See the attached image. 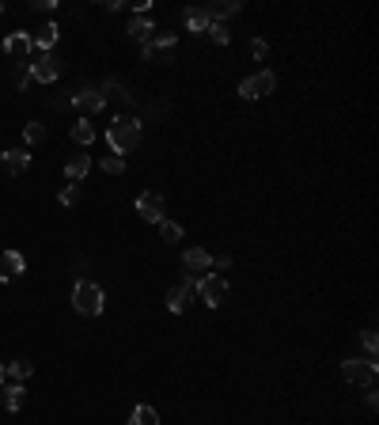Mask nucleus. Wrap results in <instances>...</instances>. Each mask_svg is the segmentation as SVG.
Returning a JSON list of instances; mask_svg holds the SVG:
<instances>
[{"label":"nucleus","mask_w":379,"mask_h":425,"mask_svg":"<svg viewBox=\"0 0 379 425\" xmlns=\"http://www.w3.org/2000/svg\"><path fill=\"white\" fill-rule=\"evenodd\" d=\"M57 38H61V27H57V23H46V27H38L35 35H31V46H38L42 53H53Z\"/></svg>","instance_id":"nucleus-14"},{"label":"nucleus","mask_w":379,"mask_h":425,"mask_svg":"<svg viewBox=\"0 0 379 425\" xmlns=\"http://www.w3.org/2000/svg\"><path fill=\"white\" fill-rule=\"evenodd\" d=\"M23 402H27V391H23V384H8V387H4V407L12 410V414H19V410H23Z\"/></svg>","instance_id":"nucleus-18"},{"label":"nucleus","mask_w":379,"mask_h":425,"mask_svg":"<svg viewBox=\"0 0 379 425\" xmlns=\"http://www.w3.org/2000/svg\"><path fill=\"white\" fill-rule=\"evenodd\" d=\"M209 266H213V255H209L205 247H190L186 255H182V270H186V277H197V274H205Z\"/></svg>","instance_id":"nucleus-9"},{"label":"nucleus","mask_w":379,"mask_h":425,"mask_svg":"<svg viewBox=\"0 0 379 425\" xmlns=\"http://www.w3.org/2000/svg\"><path fill=\"white\" fill-rule=\"evenodd\" d=\"M0 16H4V4H0Z\"/></svg>","instance_id":"nucleus-32"},{"label":"nucleus","mask_w":379,"mask_h":425,"mask_svg":"<svg viewBox=\"0 0 379 425\" xmlns=\"http://www.w3.org/2000/svg\"><path fill=\"white\" fill-rule=\"evenodd\" d=\"M375 372H379V368H375V361H368V357H364V361H356V357L341 361V376L349 380V384H364V387H372V384H375Z\"/></svg>","instance_id":"nucleus-5"},{"label":"nucleus","mask_w":379,"mask_h":425,"mask_svg":"<svg viewBox=\"0 0 379 425\" xmlns=\"http://www.w3.org/2000/svg\"><path fill=\"white\" fill-rule=\"evenodd\" d=\"M87 171H92V156H87V152H76V156H69V163H65V175H69V182H84Z\"/></svg>","instance_id":"nucleus-15"},{"label":"nucleus","mask_w":379,"mask_h":425,"mask_svg":"<svg viewBox=\"0 0 379 425\" xmlns=\"http://www.w3.org/2000/svg\"><path fill=\"white\" fill-rule=\"evenodd\" d=\"M99 167H103L106 175H121V171H126V156H114V152H110V156H103Z\"/></svg>","instance_id":"nucleus-25"},{"label":"nucleus","mask_w":379,"mask_h":425,"mask_svg":"<svg viewBox=\"0 0 379 425\" xmlns=\"http://www.w3.org/2000/svg\"><path fill=\"white\" fill-rule=\"evenodd\" d=\"M251 53H254V61H265V53H270V46H265L262 38H254V42H251Z\"/></svg>","instance_id":"nucleus-28"},{"label":"nucleus","mask_w":379,"mask_h":425,"mask_svg":"<svg viewBox=\"0 0 379 425\" xmlns=\"http://www.w3.org/2000/svg\"><path fill=\"white\" fill-rule=\"evenodd\" d=\"M141 137H144V126L137 122V118H126V114H118L114 122H110V129H106V140H110V152H114V156L133 152L141 145Z\"/></svg>","instance_id":"nucleus-1"},{"label":"nucleus","mask_w":379,"mask_h":425,"mask_svg":"<svg viewBox=\"0 0 379 425\" xmlns=\"http://www.w3.org/2000/svg\"><path fill=\"white\" fill-rule=\"evenodd\" d=\"M209 35H213L216 46H228V42H231V27L220 23V19H213V23H209Z\"/></svg>","instance_id":"nucleus-22"},{"label":"nucleus","mask_w":379,"mask_h":425,"mask_svg":"<svg viewBox=\"0 0 379 425\" xmlns=\"http://www.w3.org/2000/svg\"><path fill=\"white\" fill-rule=\"evenodd\" d=\"M72 140H76V145H92V140H95V126L92 122H87V118H80V122H72Z\"/></svg>","instance_id":"nucleus-19"},{"label":"nucleus","mask_w":379,"mask_h":425,"mask_svg":"<svg viewBox=\"0 0 379 425\" xmlns=\"http://www.w3.org/2000/svg\"><path fill=\"white\" fill-rule=\"evenodd\" d=\"M27 270V258L19 255V250H4L0 255V281H12V277H19Z\"/></svg>","instance_id":"nucleus-13"},{"label":"nucleus","mask_w":379,"mask_h":425,"mask_svg":"<svg viewBox=\"0 0 379 425\" xmlns=\"http://www.w3.org/2000/svg\"><path fill=\"white\" fill-rule=\"evenodd\" d=\"M0 163H4V175L19 179V175H23V171L31 167V152H23V148H8V152H4V160H0Z\"/></svg>","instance_id":"nucleus-12"},{"label":"nucleus","mask_w":379,"mask_h":425,"mask_svg":"<svg viewBox=\"0 0 379 425\" xmlns=\"http://www.w3.org/2000/svg\"><path fill=\"white\" fill-rule=\"evenodd\" d=\"M273 88H277V76L270 69H262V72H254V76H247V80L239 84V95L243 99H265Z\"/></svg>","instance_id":"nucleus-4"},{"label":"nucleus","mask_w":379,"mask_h":425,"mask_svg":"<svg viewBox=\"0 0 379 425\" xmlns=\"http://www.w3.org/2000/svg\"><path fill=\"white\" fill-rule=\"evenodd\" d=\"M72 308L80 311V315H99V311H103V289L92 285V281H76Z\"/></svg>","instance_id":"nucleus-2"},{"label":"nucleus","mask_w":379,"mask_h":425,"mask_svg":"<svg viewBox=\"0 0 379 425\" xmlns=\"http://www.w3.org/2000/svg\"><path fill=\"white\" fill-rule=\"evenodd\" d=\"M80 187H84V182H69V187L57 194V202H61V205H72L76 198H80Z\"/></svg>","instance_id":"nucleus-27"},{"label":"nucleus","mask_w":379,"mask_h":425,"mask_svg":"<svg viewBox=\"0 0 379 425\" xmlns=\"http://www.w3.org/2000/svg\"><path fill=\"white\" fill-rule=\"evenodd\" d=\"M129 425H160V414H155L152 407H137L129 414Z\"/></svg>","instance_id":"nucleus-21"},{"label":"nucleus","mask_w":379,"mask_h":425,"mask_svg":"<svg viewBox=\"0 0 379 425\" xmlns=\"http://www.w3.org/2000/svg\"><path fill=\"white\" fill-rule=\"evenodd\" d=\"M61 76V61L53 57V53H42L38 61H31V80H38V84H53Z\"/></svg>","instance_id":"nucleus-7"},{"label":"nucleus","mask_w":379,"mask_h":425,"mask_svg":"<svg viewBox=\"0 0 379 425\" xmlns=\"http://www.w3.org/2000/svg\"><path fill=\"white\" fill-rule=\"evenodd\" d=\"M137 213L148 224H160L163 221V198H160V194H141V198H137Z\"/></svg>","instance_id":"nucleus-10"},{"label":"nucleus","mask_w":379,"mask_h":425,"mask_svg":"<svg viewBox=\"0 0 379 425\" xmlns=\"http://www.w3.org/2000/svg\"><path fill=\"white\" fill-rule=\"evenodd\" d=\"M361 342H364V350H368V361H375V350H379V338H375V331L368 326V331L361 334Z\"/></svg>","instance_id":"nucleus-26"},{"label":"nucleus","mask_w":379,"mask_h":425,"mask_svg":"<svg viewBox=\"0 0 379 425\" xmlns=\"http://www.w3.org/2000/svg\"><path fill=\"white\" fill-rule=\"evenodd\" d=\"M126 31H129V35L141 42V46H148V42L155 38V23H152V19H144V16H133Z\"/></svg>","instance_id":"nucleus-16"},{"label":"nucleus","mask_w":379,"mask_h":425,"mask_svg":"<svg viewBox=\"0 0 379 425\" xmlns=\"http://www.w3.org/2000/svg\"><path fill=\"white\" fill-rule=\"evenodd\" d=\"M35 8H38V12H53V8H57V0H35Z\"/></svg>","instance_id":"nucleus-29"},{"label":"nucleus","mask_w":379,"mask_h":425,"mask_svg":"<svg viewBox=\"0 0 379 425\" xmlns=\"http://www.w3.org/2000/svg\"><path fill=\"white\" fill-rule=\"evenodd\" d=\"M190 297H194V277H182L171 292H167V311H171V315H182V311L190 308Z\"/></svg>","instance_id":"nucleus-8"},{"label":"nucleus","mask_w":379,"mask_h":425,"mask_svg":"<svg viewBox=\"0 0 379 425\" xmlns=\"http://www.w3.org/2000/svg\"><path fill=\"white\" fill-rule=\"evenodd\" d=\"M213 266H216V270H228V266H231V258H228V255H220V258H213Z\"/></svg>","instance_id":"nucleus-30"},{"label":"nucleus","mask_w":379,"mask_h":425,"mask_svg":"<svg viewBox=\"0 0 379 425\" xmlns=\"http://www.w3.org/2000/svg\"><path fill=\"white\" fill-rule=\"evenodd\" d=\"M4 380H8V372H4V365H0V387H4Z\"/></svg>","instance_id":"nucleus-31"},{"label":"nucleus","mask_w":379,"mask_h":425,"mask_svg":"<svg viewBox=\"0 0 379 425\" xmlns=\"http://www.w3.org/2000/svg\"><path fill=\"white\" fill-rule=\"evenodd\" d=\"M194 292L205 300V308H220L224 297H228V281L220 277V274H205V277L194 281Z\"/></svg>","instance_id":"nucleus-3"},{"label":"nucleus","mask_w":379,"mask_h":425,"mask_svg":"<svg viewBox=\"0 0 379 425\" xmlns=\"http://www.w3.org/2000/svg\"><path fill=\"white\" fill-rule=\"evenodd\" d=\"M160 236H163V243H178V239H182V224L160 221Z\"/></svg>","instance_id":"nucleus-24"},{"label":"nucleus","mask_w":379,"mask_h":425,"mask_svg":"<svg viewBox=\"0 0 379 425\" xmlns=\"http://www.w3.org/2000/svg\"><path fill=\"white\" fill-rule=\"evenodd\" d=\"M4 372H8L12 384H23V380L35 372V365H31V361H12V365H4Z\"/></svg>","instance_id":"nucleus-20"},{"label":"nucleus","mask_w":379,"mask_h":425,"mask_svg":"<svg viewBox=\"0 0 379 425\" xmlns=\"http://www.w3.org/2000/svg\"><path fill=\"white\" fill-rule=\"evenodd\" d=\"M23 140H27V145H42V140H46V126H42V122H27L23 126Z\"/></svg>","instance_id":"nucleus-23"},{"label":"nucleus","mask_w":379,"mask_h":425,"mask_svg":"<svg viewBox=\"0 0 379 425\" xmlns=\"http://www.w3.org/2000/svg\"><path fill=\"white\" fill-rule=\"evenodd\" d=\"M209 23H213V16H209V8H186V27L194 31V35H205Z\"/></svg>","instance_id":"nucleus-17"},{"label":"nucleus","mask_w":379,"mask_h":425,"mask_svg":"<svg viewBox=\"0 0 379 425\" xmlns=\"http://www.w3.org/2000/svg\"><path fill=\"white\" fill-rule=\"evenodd\" d=\"M31 50H35V46H31V35H23V31H12V35L4 38V53L12 61H27Z\"/></svg>","instance_id":"nucleus-11"},{"label":"nucleus","mask_w":379,"mask_h":425,"mask_svg":"<svg viewBox=\"0 0 379 425\" xmlns=\"http://www.w3.org/2000/svg\"><path fill=\"white\" fill-rule=\"evenodd\" d=\"M72 106L84 118H92V114H99L106 106V99H103V92H99V88H80V92H72Z\"/></svg>","instance_id":"nucleus-6"}]
</instances>
